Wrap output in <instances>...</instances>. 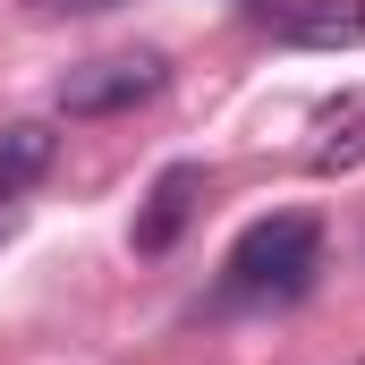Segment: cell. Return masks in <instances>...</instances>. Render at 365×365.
Wrapping results in <instances>:
<instances>
[{
  "label": "cell",
  "mask_w": 365,
  "mask_h": 365,
  "mask_svg": "<svg viewBox=\"0 0 365 365\" xmlns=\"http://www.w3.org/2000/svg\"><path fill=\"white\" fill-rule=\"evenodd\" d=\"M314 264H323V221H314V212H272V221H255V230L230 247L221 297H230V306L297 297V289L314 280Z\"/></svg>",
  "instance_id": "6da1fadb"
},
{
  "label": "cell",
  "mask_w": 365,
  "mask_h": 365,
  "mask_svg": "<svg viewBox=\"0 0 365 365\" xmlns=\"http://www.w3.org/2000/svg\"><path fill=\"white\" fill-rule=\"evenodd\" d=\"M170 86V60L162 51H119V60H86L60 77V110L68 119H110V110H136Z\"/></svg>",
  "instance_id": "7a4b0ae2"
},
{
  "label": "cell",
  "mask_w": 365,
  "mask_h": 365,
  "mask_svg": "<svg viewBox=\"0 0 365 365\" xmlns=\"http://www.w3.org/2000/svg\"><path fill=\"white\" fill-rule=\"evenodd\" d=\"M195 195H204V170L195 162H170L153 195H145V212H136V255H170L179 247V230L195 221Z\"/></svg>",
  "instance_id": "3957f363"
},
{
  "label": "cell",
  "mask_w": 365,
  "mask_h": 365,
  "mask_svg": "<svg viewBox=\"0 0 365 365\" xmlns=\"http://www.w3.org/2000/svg\"><path fill=\"white\" fill-rule=\"evenodd\" d=\"M280 43H306V51H340V43H365V0H297L272 17Z\"/></svg>",
  "instance_id": "277c9868"
},
{
  "label": "cell",
  "mask_w": 365,
  "mask_h": 365,
  "mask_svg": "<svg viewBox=\"0 0 365 365\" xmlns=\"http://www.w3.org/2000/svg\"><path fill=\"white\" fill-rule=\"evenodd\" d=\"M51 153H60V136H51L43 119H17V128H0V204H9L26 179H43V170H51Z\"/></svg>",
  "instance_id": "5b68a950"
},
{
  "label": "cell",
  "mask_w": 365,
  "mask_h": 365,
  "mask_svg": "<svg viewBox=\"0 0 365 365\" xmlns=\"http://www.w3.org/2000/svg\"><path fill=\"white\" fill-rule=\"evenodd\" d=\"M357 162H365V93L331 110V136L314 145V170H357Z\"/></svg>",
  "instance_id": "8992f818"
},
{
  "label": "cell",
  "mask_w": 365,
  "mask_h": 365,
  "mask_svg": "<svg viewBox=\"0 0 365 365\" xmlns=\"http://www.w3.org/2000/svg\"><path fill=\"white\" fill-rule=\"evenodd\" d=\"M43 17H86V9H110V0H34Z\"/></svg>",
  "instance_id": "52a82bcc"
}]
</instances>
